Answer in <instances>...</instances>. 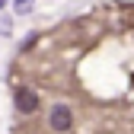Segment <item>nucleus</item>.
<instances>
[{"instance_id": "nucleus-1", "label": "nucleus", "mask_w": 134, "mask_h": 134, "mask_svg": "<svg viewBox=\"0 0 134 134\" xmlns=\"http://www.w3.org/2000/svg\"><path fill=\"white\" fill-rule=\"evenodd\" d=\"M13 99H16V109H19L23 115H32V112L38 109V96H35V90H26V86H19Z\"/></svg>"}, {"instance_id": "nucleus-2", "label": "nucleus", "mask_w": 134, "mask_h": 134, "mask_svg": "<svg viewBox=\"0 0 134 134\" xmlns=\"http://www.w3.org/2000/svg\"><path fill=\"white\" fill-rule=\"evenodd\" d=\"M70 125H74L70 109H67V105H54L51 109V128L54 131H70Z\"/></svg>"}, {"instance_id": "nucleus-3", "label": "nucleus", "mask_w": 134, "mask_h": 134, "mask_svg": "<svg viewBox=\"0 0 134 134\" xmlns=\"http://www.w3.org/2000/svg\"><path fill=\"white\" fill-rule=\"evenodd\" d=\"M10 3H13V13L16 16H29L32 7H35V0H10Z\"/></svg>"}, {"instance_id": "nucleus-4", "label": "nucleus", "mask_w": 134, "mask_h": 134, "mask_svg": "<svg viewBox=\"0 0 134 134\" xmlns=\"http://www.w3.org/2000/svg\"><path fill=\"white\" fill-rule=\"evenodd\" d=\"M7 3H10V0H0V10H3V7H7Z\"/></svg>"}]
</instances>
